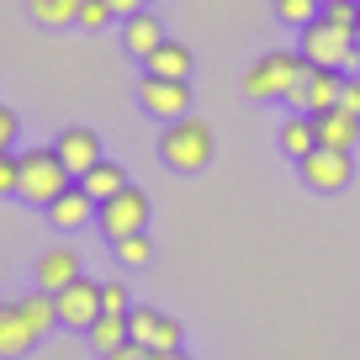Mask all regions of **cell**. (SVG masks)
<instances>
[{
    "mask_svg": "<svg viewBox=\"0 0 360 360\" xmlns=\"http://www.w3.org/2000/svg\"><path fill=\"white\" fill-rule=\"evenodd\" d=\"M339 106L360 117V79H355V75H345V90H339Z\"/></svg>",
    "mask_w": 360,
    "mask_h": 360,
    "instance_id": "cell-30",
    "label": "cell"
},
{
    "mask_svg": "<svg viewBox=\"0 0 360 360\" xmlns=\"http://www.w3.org/2000/svg\"><path fill=\"white\" fill-rule=\"evenodd\" d=\"M117 265H148V259H154V244H148V233H133V238H117Z\"/></svg>",
    "mask_w": 360,
    "mask_h": 360,
    "instance_id": "cell-24",
    "label": "cell"
},
{
    "mask_svg": "<svg viewBox=\"0 0 360 360\" xmlns=\"http://www.w3.org/2000/svg\"><path fill=\"white\" fill-rule=\"evenodd\" d=\"M69 281H79V255L69 244H53V249H43L37 255V292H64Z\"/></svg>",
    "mask_w": 360,
    "mask_h": 360,
    "instance_id": "cell-11",
    "label": "cell"
},
{
    "mask_svg": "<svg viewBox=\"0 0 360 360\" xmlns=\"http://www.w3.org/2000/svg\"><path fill=\"white\" fill-rule=\"evenodd\" d=\"M27 16H32L37 27H75L79 0H27Z\"/></svg>",
    "mask_w": 360,
    "mask_h": 360,
    "instance_id": "cell-21",
    "label": "cell"
},
{
    "mask_svg": "<svg viewBox=\"0 0 360 360\" xmlns=\"http://www.w3.org/2000/svg\"><path fill=\"white\" fill-rule=\"evenodd\" d=\"M323 22L355 32V27H360V0H334V6H323Z\"/></svg>",
    "mask_w": 360,
    "mask_h": 360,
    "instance_id": "cell-25",
    "label": "cell"
},
{
    "mask_svg": "<svg viewBox=\"0 0 360 360\" xmlns=\"http://www.w3.org/2000/svg\"><path fill=\"white\" fill-rule=\"evenodd\" d=\"M122 186H133V180H127V175H122V165H112V159H101L96 169H85V175H79V191H85L96 207H101V202H112V196L122 191Z\"/></svg>",
    "mask_w": 360,
    "mask_h": 360,
    "instance_id": "cell-18",
    "label": "cell"
},
{
    "mask_svg": "<svg viewBox=\"0 0 360 360\" xmlns=\"http://www.w3.org/2000/svg\"><path fill=\"white\" fill-rule=\"evenodd\" d=\"M148 355H154L148 345H133V339H127V345H122V349H112L106 360H148Z\"/></svg>",
    "mask_w": 360,
    "mask_h": 360,
    "instance_id": "cell-31",
    "label": "cell"
},
{
    "mask_svg": "<svg viewBox=\"0 0 360 360\" xmlns=\"http://www.w3.org/2000/svg\"><path fill=\"white\" fill-rule=\"evenodd\" d=\"M297 53L307 58V64L318 69H360V53H355V32H345V27H328L323 16H318L313 27H302V43H297Z\"/></svg>",
    "mask_w": 360,
    "mask_h": 360,
    "instance_id": "cell-4",
    "label": "cell"
},
{
    "mask_svg": "<svg viewBox=\"0 0 360 360\" xmlns=\"http://www.w3.org/2000/svg\"><path fill=\"white\" fill-rule=\"evenodd\" d=\"M355 53H360V27H355Z\"/></svg>",
    "mask_w": 360,
    "mask_h": 360,
    "instance_id": "cell-34",
    "label": "cell"
},
{
    "mask_svg": "<svg viewBox=\"0 0 360 360\" xmlns=\"http://www.w3.org/2000/svg\"><path fill=\"white\" fill-rule=\"evenodd\" d=\"M53 154L64 159V169H69L75 180L106 159V154H101V138L90 133V127H64V133H58V143H53Z\"/></svg>",
    "mask_w": 360,
    "mask_h": 360,
    "instance_id": "cell-10",
    "label": "cell"
},
{
    "mask_svg": "<svg viewBox=\"0 0 360 360\" xmlns=\"http://www.w3.org/2000/svg\"><path fill=\"white\" fill-rule=\"evenodd\" d=\"M16 302H22L27 323L37 328V339H43L48 328H58V302H53V292H27V297H16Z\"/></svg>",
    "mask_w": 360,
    "mask_h": 360,
    "instance_id": "cell-22",
    "label": "cell"
},
{
    "mask_svg": "<svg viewBox=\"0 0 360 360\" xmlns=\"http://www.w3.org/2000/svg\"><path fill=\"white\" fill-rule=\"evenodd\" d=\"M37 345V328L27 323L22 302H0V360H22Z\"/></svg>",
    "mask_w": 360,
    "mask_h": 360,
    "instance_id": "cell-12",
    "label": "cell"
},
{
    "mask_svg": "<svg viewBox=\"0 0 360 360\" xmlns=\"http://www.w3.org/2000/svg\"><path fill=\"white\" fill-rule=\"evenodd\" d=\"M159 43H165V22H159V11H133V16H122V53L148 58Z\"/></svg>",
    "mask_w": 360,
    "mask_h": 360,
    "instance_id": "cell-13",
    "label": "cell"
},
{
    "mask_svg": "<svg viewBox=\"0 0 360 360\" xmlns=\"http://www.w3.org/2000/svg\"><path fill=\"white\" fill-rule=\"evenodd\" d=\"M297 169H302L307 191H323V196L345 191L349 180H355V159H349L345 148H323V143H318L307 159H297Z\"/></svg>",
    "mask_w": 360,
    "mask_h": 360,
    "instance_id": "cell-6",
    "label": "cell"
},
{
    "mask_svg": "<svg viewBox=\"0 0 360 360\" xmlns=\"http://www.w3.org/2000/svg\"><path fill=\"white\" fill-rule=\"evenodd\" d=\"M16 133H22L16 112H11V106H0V154H11V148H16Z\"/></svg>",
    "mask_w": 360,
    "mask_h": 360,
    "instance_id": "cell-28",
    "label": "cell"
},
{
    "mask_svg": "<svg viewBox=\"0 0 360 360\" xmlns=\"http://www.w3.org/2000/svg\"><path fill=\"white\" fill-rule=\"evenodd\" d=\"M101 313H133V297L122 281H101Z\"/></svg>",
    "mask_w": 360,
    "mask_h": 360,
    "instance_id": "cell-27",
    "label": "cell"
},
{
    "mask_svg": "<svg viewBox=\"0 0 360 360\" xmlns=\"http://www.w3.org/2000/svg\"><path fill=\"white\" fill-rule=\"evenodd\" d=\"M212 127L202 122V117H175V122H165V133H159V159H165L175 175H196V169L212 165Z\"/></svg>",
    "mask_w": 360,
    "mask_h": 360,
    "instance_id": "cell-3",
    "label": "cell"
},
{
    "mask_svg": "<svg viewBox=\"0 0 360 360\" xmlns=\"http://www.w3.org/2000/svg\"><path fill=\"white\" fill-rule=\"evenodd\" d=\"M112 6H106V0H79V27H85V32H101V27H112Z\"/></svg>",
    "mask_w": 360,
    "mask_h": 360,
    "instance_id": "cell-26",
    "label": "cell"
},
{
    "mask_svg": "<svg viewBox=\"0 0 360 360\" xmlns=\"http://www.w3.org/2000/svg\"><path fill=\"white\" fill-rule=\"evenodd\" d=\"M313 127H318V143H323V148H345V154H349V148L360 143V117L345 112V106H328V112H318Z\"/></svg>",
    "mask_w": 360,
    "mask_h": 360,
    "instance_id": "cell-14",
    "label": "cell"
},
{
    "mask_svg": "<svg viewBox=\"0 0 360 360\" xmlns=\"http://www.w3.org/2000/svg\"><path fill=\"white\" fill-rule=\"evenodd\" d=\"M138 106L159 122H175V117H191V85L186 79H159V75H143L138 79Z\"/></svg>",
    "mask_w": 360,
    "mask_h": 360,
    "instance_id": "cell-7",
    "label": "cell"
},
{
    "mask_svg": "<svg viewBox=\"0 0 360 360\" xmlns=\"http://www.w3.org/2000/svg\"><path fill=\"white\" fill-rule=\"evenodd\" d=\"M127 334H133V345H148V349H180V323L159 307H133Z\"/></svg>",
    "mask_w": 360,
    "mask_h": 360,
    "instance_id": "cell-9",
    "label": "cell"
},
{
    "mask_svg": "<svg viewBox=\"0 0 360 360\" xmlns=\"http://www.w3.org/2000/svg\"><path fill=\"white\" fill-rule=\"evenodd\" d=\"M85 339H90V349H101V355H112V349H122L127 339V313H101L96 323L85 328Z\"/></svg>",
    "mask_w": 360,
    "mask_h": 360,
    "instance_id": "cell-20",
    "label": "cell"
},
{
    "mask_svg": "<svg viewBox=\"0 0 360 360\" xmlns=\"http://www.w3.org/2000/svg\"><path fill=\"white\" fill-rule=\"evenodd\" d=\"M148 217H154V202H148V191H138V186H122V191L112 196V202L96 207V228H101L106 238H133L148 228Z\"/></svg>",
    "mask_w": 360,
    "mask_h": 360,
    "instance_id": "cell-5",
    "label": "cell"
},
{
    "mask_svg": "<svg viewBox=\"0 0 360 360\" xmlns=\"http://www.w3.org/2000/svg\"><path fill=\"white\" fill-rule=\"evenodd\" d=\"M318 6H334V0H318Z\"/></svg>",
    "mask_w": 360,
    "mask_h": 360,
    "instance_id": "cell-36",
    "label": "cell"
},
{
    "mask_svg": "<svg viewBox=\"0 0 360 360\" xmlns=\"http://www.w3.org/2000/svg\"><path fill=\"white\" fill-rule=\"evenodd\" d=\"M191 48L175 43V37H165V43L154 48V53L143 58V75H159V79H191Z\"/></svg>",
    "mask_w": 360,
    "mask_h": 360,
    "instance_id": "cell-16",
    "label": "cell"
},
{
    "mask_svg": "<svg viewBox=\"0 0 360 360\" xmlns=\"http://www.w3.org/2000/svg\"><path fill=\"white\" fill-rule=\"evenodd\" d=\"M48 223H53V228H64V233H75V228L96 223V202H90V196L79 191V180H75V186H69L64 196H58L53 207H48Z\"/></svg>",
    "mask_w": 360,
    "mask_h": 360,
    "instance_id": "cell-17",
    "label": "cell"
},
{
    "mask_svg": "<svg viewBox=\"0 0 360 360\" xmlns=\"http://www.w3.org/2000/svg\"><path fill=\"white\" fill-rule=\"evenodd\" d=\"M148 360H191V355H186V349H154Z\"/></svg>",
    "mask_w": 360,
    "mask_h": 360,
    "instance_id": "cell-33",
    "label": "cell"
},
{
    "mask_svg": "<svg viewBox=\"0 0 360 360\" xmlns=\"http://www.w3.org/2000/svg\"><path fill=\"white\" fill-rule=\"evenodd\" d=\"M148 6H169V0H148Z\"/></svg>",
    "mask_w": 360,
    "mask_h": 360,
    "instance_id": "cell-35",
    "label": "cell"
},
{
    "mask_svg": "<svg viewBox=\"0 0 360 360\" xmlns=\"http://www.w3.org/2000/svg\"><path fill=\"white\" fill-rule=\"evenodd\" d=\"M69 186H75V175L64 169V159H58L53 148H22V154H16V196H22V202H32V207L48 212Z\"/></svg>",
    "mask_w": 360,
    "mask_h": 360,
    "instance_id": "cell-2",
    "label": "cell"
},
{
    "mask_svg": "<svg viewBox=\"0 0 360 360\" xmlns=\"http://www.w3.org/2000/svg\"><path fill=\"white\" fill-rule=\"evenodd\" d=\"M307 75H313V64H307L302 53H292V48H270V53H259L255 64L244 69V96H255V101L302 106Z\"/></svg>",
    "mask_w": 360,
    "mask_h": 360,
    "instance_id": "cell-1",
    "label": "cell"
},
{
    "mask_svg": "<svg viewBox=\"0 0 360 360\" xmlns=\"http://www.w3.org/2000/svg\"><path fill=\"white\" fill-rule=\"evenodd\" d=\"M339 90H345V69H318L313 64V75H307V85H302V106H297V112H307V117L328 112V106H339Z\"/></svg>",
    "mask_w": 360,
    "mask_h": 360,
    "instance_id": "cell-15",
    "label": "cell"
},
{
    "mask_svg": "<svg viewBox=\"0 0 360 360\" xmlns=\"http://www.w3.org/2000/svg\"><path fill=\"white\" fill-rule=\"evenodd\" d=\"M0 196H16V154H0Z\"/></svg>",
    "mask_w": 360,
    "mask_h": 360,
    "instance_id": "cell-29",
    "label": "cell"
},
{
    "mask_svg": "<svg viewBox=\"0 0 360 360\" xmlns=\"http://www.w3.org/2000/svg\"><path fill=\"white\" fill-rule=\"evenodd\" d=\"M53 302H58V323L64 328H90L96 318H101V281L79 276V281H69Z\"/></svg>",
    "mask_w": 360,
    "mask_h": 360,
    "instance_id": "cell-8",
    "label": "cell"
},
{
    "mask_svg": "<svg viewBox=\"0 0 360 360\" xmlns=\"http://www.w3.org/2000/svg\"><path fill=\"white\" fill-rule=\"evenodd\" d=\"M318 16H323L318 0H276V22H281V27H297V32H302V27L318 22Z\"/></svg>",
    "mask_w": 360,
    "mask_h": 360,
    "instance_id": "cell-23",
    "label": "cell"
},
{
    "mask_svg": "<svg viewBox=\"0 0 360 360\" xmlns=\"http://www.w3.org/2000/svg\"><path fill=\"white\" fill-rule=\"evenodd\" d=\"M276 143H281V154H286V159H307V154L318 148V127H313V117H307V112L286 117L281 133H276Z\"/></svg>",
    "mask_w": 360,
    "mask_h": 360,
    "instance_id": "cell-19",
    "label": "cell"
},
{
    "mask_svg": "<svg viewBox=\"0 0 360 360\" xmlns=\"http://www.w3.org/2000/svg\"><path fill=\"white\" fill-rule=\"evenodd\" d=\"M117 16H133V11H148V0H106Z\"/></svg>",
    "mask_w": 360,
    "mask_h": 360,
    "instance_id": "cell-32",
    "label": "cell"
}]
</instances>
